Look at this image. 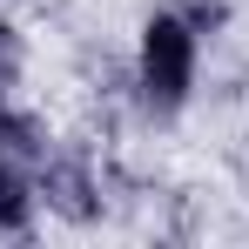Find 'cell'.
<instances>
[{"label": "cell", "mask_w": 249, "mask_h": 249, "mask_svg": "<svg viewBox=\"0 0 249 249\" xmlns=\"http://www.w3.org/2000/svg\"><path fill=\"white\" fill-rule=\"evenodd\" d=\"M189 68H196L189 27L182 20H148V34H142V88H148V101L175 108L189 94Z\"/></svg>", "instance_id": "1"}, {"label": "cell", "mask_w": 249, "mask_h": 249, "mask_svg": "<svg viewBox=\"0 0 249 249\" xmlns=\"http://www.w3.org/2000/svg\"><path fill=\"white\" fill-rule=\"evenodd\" d=\"M14 222H27V196H20V175L0 162V229H14Z\"/></svg>", "instance_id": "2"}]
</instances>
